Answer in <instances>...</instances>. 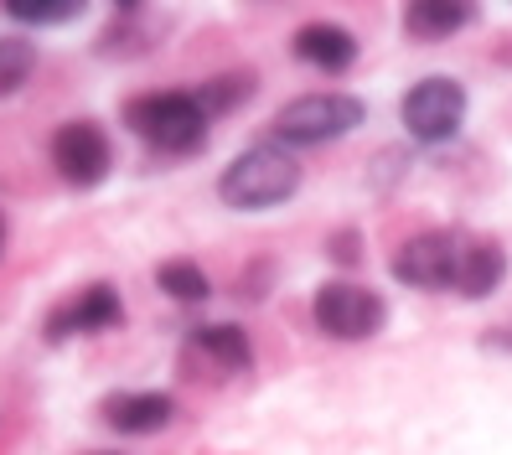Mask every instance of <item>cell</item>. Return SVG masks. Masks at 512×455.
<instances>
[{
	"label": "cell",
	"mask_w": 512,
	"mask_h": 455,
	"mask_svg": "<svg viewBox=\"0 0 512 455\" xmlns=\"http://www.w3.org/2000/svg\"><path fill=\"white\" fill-rule=\"evenodd\" d=\"M476 21V0H404V32L414 42H445Z\"/></svg>",
	"instance_id": "obj_11"
},
{
	"label": "cell",
	"mask_w": 512,
	"mask_h": 455,
	"mask_svg": "<svg viewBox=\"0 0 512 455\" xmlns=\"http://www.w3.org/2000/svg\"><path fill=\"white\" fill-rule=\"evenodd\" d=\"M125 114H130L135 135L150 140L161 156H192V150L207 145V130H213V119L202 114L192 94H145Z\"/></svg>",
	"instance_id": "obj_4"
},
{
	"label": "cell",
	"mask_w": 512,
	"mask_h": 455,
	"mask_svg": "<svg viewBox=\"0 0 512 455\" xmlns=\"http://www.w3.org/2000/svg\"><path fill=\"white\" fill-rule=\"evenodd\" d=\"M125 321V306H119L114 285H88L73 300H63L47 316V342H68V337H94V331H114Z\"/></svg>",
	"instance_id": "obj_9"
},
{
	"label": "cell",
	"mask_w": 512,
	"mask_h": 455,
	"mask_svg": "<svg viewBox=\"0 0 512 455\" xmlns=\"http://www.w3.org/2000/svg\"><path fill=\"white\" fill-rule=\"evenodd\" d=\"M0 6H6V16H16L26 26H63V21L88 11V0H0Z\"/></svg>",
	"instance_id": "obj_15"
},
{
	"label": "cell",
	"mask_w": 512,
	"mask_h": 455,
	"mask_svg": "<svg viewBox=\"0 0 512 455\" xmlns=\"http://www.w3.org/2000/svg\"><path fill=\"white\" fill-rule=\"evenodd\" d=\"M182 368L197 383H228L254 368V347L244 326H192L182 342Z\"/></svg>",
	"instance_id": "obj_7"
},
{
	"label": "cell",
	"mask_w": 512,
	"mask_h": 455,
	"mask_svg": "<svg viewBox=\"0 0 512 455\" xmlns=\"http://www.w3.org/2000/svg\"><path fill=\"white\" fill-rule=\"evenodd\" d=\"M114 6H119V11H135V6H140V0H114Z\"/></svg>",
	"instance_id": "obj_19"
},
{
	"label": "cell",
	"mask_w": 512,
	"mask_h": 455,
	"mask_svg": "<svg viewBox=\"0 0 512 455\" xmlns=\"http://www.w3.org/2000/svg\"><path fill=\"white\" fill-rule=\"evenodd\" d=\"M300 192V161L290 156L285 145H254L244 150L223 176H218V197L238 212H264V207H280Z\"/></svg>",
	"instance_id": "obj_2"
},
{
	"label": "cell",
	"mask_w": 512,
	"mask_h": 455,
	"mask_svg": "<svg viewBox=\"0 0 512 455\" xmlns=\"http://www.w3.org/2000/svg\"><path fill=\"white\" fill-rule=\"evenodd\" d=\"M192 99L202 104L207 119H218V114H233V109H244L254 99V78L249 73H218V78H207L192 88Z\"/></svg>",
	"instance_id": "obj_13"
},
{
	"label": "cell",
	"mask_w": 512,
	"mask_h": 455,
	"mask_svg": "<svg viewBox=\"0 0 512 455\" xmlns=\"http://www.w3.org/2000/svg\"><path fill=\"white\" fill-rule=\"evenodd\" d=\"M156 280H161V290L171 300H182V306H202V300L213 295V285H207V275H202L192 259H166L156 269Z\"/></svg>",
	"instance_id": "obj_14"
},
{
	"label": "cell",
	"mask_w": 512,
	"mask_h": 455,
	"mask_svg": "<svg viewBox=\"0 0 512 455\" xmlns=\"http://www.w3.org/2000/svg\"><path fill=\"white\" fill-rule=\"evenodd\" d=\"M0 249H6V223H0Z\"/></svg>",
	"instance_id": "obj_20"
},
{
	"label": "cell",
	"mask_w": 512,
	"mask_h": 455,
	"mask_svg": "<svg viewBox=\"0 0 512 455\" xmlns=\"http://www.w3.org/2000/svg\"><path fill=\"white\" fill-rule=\"evenodd\" d=\"M466 125V88L456 78H419L404 94V130L419 145H445Z\"/></svg>",
	"instance_id": "obj_6"
},
{
	"label": "cell",
	"mask_w": 512,
	"mask_h": 455,
	"mask_svg": "<svg viewBox=\"0 0 512 455\" xmlns=\"http://www.w3.org/2000/svg\"><path fill=\"white\" fill-rule=\"evenodd\" d=\"M394 280L409 290H456L466 300H487L507 280V254L497 238H476L466 228L414 233L394 254Z\"/></svg>",
	"instance_id": "obj_1"
},
{
	"label": "cell",
	"mask_w": 512,
	"mask_h": 455,
	"mask_svg": "<svg viewBox=\"0 0 512 455\" xmlns=\"http://www.w3.org/2000/svg\"><path fill=\"white\" fill-rule=\"evenodd\" d=\"M52 166L68 187H99L114 166V150H109V135L94 125V119H68L63 130L52 135Z\"/></svg>",
	"instance_id": "obj_8"
},
{
	"label": "cell",
	"mask_w": 512,
	"mask_h": 455,
	"mask_svg": "<svg viewBox=\"0 0 512 455\" xmlns=\"http://www.w3.org/2000/svg\"><path fill=\"white\" fill-rule=\"evenodd\" d=\"M295 57L311 63L321 73H347L357 63V37L337 21H316V26H300L295 32Z\"/></svg>",
	"instance_id": "obj_12"
},
{
	"label": "cell",
	"mask_w": 512,
	"mask_h": 455,
	"mask_svg": "<svg viewBox=\"0 0 512 455\" xmlns=\"http://www.w3.org/2000/svg\"><path fill=\"white\" fill-rule=\"evenodd\" d=\"M311 316L326 331L331 342H373L378 331L388 326V300L368 285H352V280H331L316 290L311 300Z\"/></svg>",
	"instance_id": "obj_5"
},
{
	"label": "cell",
	"mask_w": 512,
	"mask_h": 455,
	"mask_svg": "<svg viewBox=\"0 0 512 455\" xmlns=\"http://www.w3.org/2000/svg\"><path fill=\"white\" fill-rule=\"evenodd\" d=\"M37 68V47L21 42V37H0V99H11L16 88L32 78Z\"/></svg>",
	"instance_id": "obj_16"
},
{
	"label": "cell",
	"mask_w": 512,
	"mask_h": 455,
	"mask_svg": "<svg viewBox=\"0 0 512 455\" xmlns=\"http://www.w3.org/2000/svg\"><path fill=\"white\" fill-rule=\"evenodd\" d=\"M487 347H502V352H512V326H497L492 337H487Z\"/></svg>",
	"instance_id": "obj_18"
},
{
	"label": "cell",
	"mask_w": 512,
	"mask_h": 455,
	"mask_svg": "<svg viewBox=\"0 0 512 455\" xmlns=\"http://www.w3.org/2000/svg\"><path fill=\"white\" fill-rule=\"evenodd\" d=\"M104 419L119 435H156L176 419V399L161 388H140V393H114L104 399Z\"/></svg>",
	"instance_id": "obj_10"
},
{
	"label": "cell",
	"mask_w": 512,
	"mask_h": 455,
	"mask_svg": "<svg viewBox=\"0 0 512 455\" xmlns=\"http://www.w3.org/2000/svg\"><path fill=\"white\" fill-rule=\"evenodd\" d=\"M337 259H342V264H352V259H363V238H352V233H342V238H337Z\"/></svg>",
	"instance_id": "obj_17"
},
{
	"label": "cell",
	"mask_w": 512,
	"mask_h": 455,
	"mask_svg": "<svg viewBox=\"0 0 512 455\" xmlns=\"http://www.w3.org/2000/svg\"><path fill=\"white\" fill-rule=\"evenodd\" d=\"M368 119V104L357 94H337V88H321V94H300L275 114V140L280 145H331L352 135Z\"/></svg>",
	"instance_id": "obj_3"
},
{
	"label": "cell",
	"mask_w": 512,
	"mask_h": 455,
	"mask_svg": "<svg viewBox=\"0 0 512 455\" xmlns=\"http://www.w3.org/2000/svg\"><path fill=\"white\" fill-rule=\"evenodd\" d=\"M99 455H114V450H99Z\"/></svg>",
	"instance_id": "obj_21"
}]
</instances>
